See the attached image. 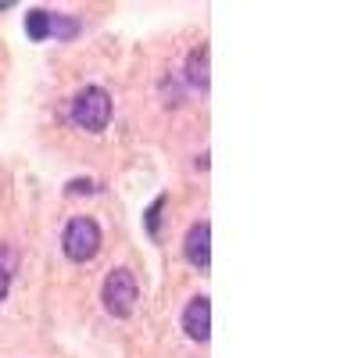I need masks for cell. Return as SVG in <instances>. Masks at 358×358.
<instances>
[{"mask_svg": "<svg viewBox=\"0 0 358 358\" xmlns=\"http://www.w3.org/2000/svg\"><path fill=\"white\" fill-rule=\"evenodd\" d=\"M72 122L86 133H101L111 122V97L101 86H86L72 97Z\"/></svg>", "mask_w": 358, "mask_h": 358, "instance_id": "6da1fadb", "label": "cell"}, {"mask_svg": "<svg viewBox=\"0 0 358 358\" xmlns=\"http://www.w3.org/2000/svg\"><path fill=\"white\" fill-rule=\"evenodd\" d=\"M136 297H140V287H136V276L129 268H111L104 287H101V301L104 308L115 315V319H129L133 308H136Z\"/></svg>", "mask_w": 358, "mask_h": 358, "instance_id": "7a4b0ae2", "label": "cell"}, {"mask_svg": "<svg viewBox=\"0 0 358 358\" xmlns=\"http://www.w3.org/2000/svg\"><path fill=\"white\" fill-rule=\"evenodd\" d=\"M62 248H65L69 262H90L101 251V226L94 219H86V215L72 219L62 233Z\"/></svg>", "mask_w": 358, "mask_h": 358, "instance_id": "3957f363", "label": "cell"}, {"mask_svg": "<svg viewBox=\"0 0 358 358\" xmlns=\"http://www.w3.org/2000/svg\"><path fill=\"white\" fill-rule=\"evenodd\" d=\"M183 334L190 341L212 337V301H208V297H194V301L183 308Z\"/></svg>", "mask_w": 358, "mask_h": 358, "instance_id": "277c9868", "label": "cell"}, {"mask_svg": "<svg viewBox=\"0 0 358 358\" xmlns=\"http://www.w3.org/2000/svg\"><path fill=\"white\" fill-rule=\"evenodd\" d=\"M183 255H187V262L194 268H208V265H212V226L197 222L187 233V241H183Z\"/></svg>", "mask_w": 358, "mask_h": 358, "instance_id": "5b68a950", "label": "cell"}, {"mask_svg": "<svg viewBox=\"0 0 358 358\" xmlns=\"http://www.w3.org/2000/svg\"><path fill=\"white\" fill-rule=\"evenodd\" d=\"M187 83H194L201 94L208 90V83H212V76H208V50H204V47L187 57Z\"/></svg>", "mask_w": 358, "mask_h": 358, "instance_id": "8992f818", "label": "cell"}, {"mask_svg": "<svg viewBox=\"0 0 358 358\" xmlns=\"http://www.w3.org/2000/svg\"><path fill=\"white\" fill-rule=\"evenodd\" d=\"M25 36L29 40H47L50 36V11H43V8H36V11H29L25 15Z\"/></svg>", "mask_w": 358, "mask_h": 358, "instance_id": "52a82bcc", "label": "cell"}, {"mask_svg": "<svg viewBox=\"0 0 358 358\" xmlns=\"http://www.w3.org/2000/svg\"><path fill=\"white\" fill-rule=\"evenodd\" d=\"M50 36H57V40L79 36V22L69 18V15H62V11H50Z\"/></svg>", "mask_w": 358, "mask_h": 358, "instance_id": "ba28073f", "label": "cell"}, {"mask_svg": "<svg viewBox=\"0 0 358 358\" xmlns=\"http://www.w3.org/2000/svg\"><path fill=\"white\" fill-rule=\"evenodd\" d=\"M162 212H165V197H158L151 208H147V233L158 236V222H162Z\"/></svg>", "mask_w": 358, "mask_h": 358, "instance_id": "9c48e42d", "label": "cell"}, {"mask_svg": "<svg viewBox=\"0 0 358 358\" xmlns=\"http://www.w3.org/2000/svg\"><path fill=\"white\" fill-rule=\"evenodd\" d=\"M90 190H94L90 179H83V183H69V194H90Z\"/></svg>", "mask_w": 358, "mask_h": 358, "instance_id": "30bf717a", "label": "cell"}, {"mask_svg": "<svg viewBox=\"0 0 358 358\" xmlns=\"http://www.w3.org/2000/svg\"><path fill=\"white\" fill-rule=\"evenodd\" d=\"M8 287H11V276H8V268H0V301L8 297Z\"/></svg>", "mask_w": 358, "mask_h": 358, "instance_id": "8fae6325", "label": "cell"}, {"mask_svg": "<svg viewBox=\"0 0 358 358\" xmlns=\"http://www.w3.org/2000/svg\"><path fill=\"white\" fill-rule=\"evenodd\" d=\"M15 4H11V0H0V11H11Z\"/></svg>", "mask_w": 358, "mask_h": 358, "instance_id": "7c38bea8", "label": "cell"}]
</instances>
